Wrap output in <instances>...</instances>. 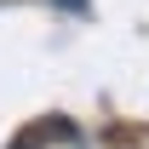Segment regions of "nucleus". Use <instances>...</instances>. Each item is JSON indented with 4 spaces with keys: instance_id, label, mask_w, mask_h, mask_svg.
Here are the masks:
<instances>
[{
    "instance_id": "obj_1",
    "label": "nucleus",
    "mask_w": 149,
    "mask_h": 149,
    "mask_svg": "<svg viewBox=\"0 0 149 149\" xmlns=\"http://www.w3.org/2000/svg\"><path fill=\"white\" fill-rule=\"evenodd\" d=\"M12 149H86V132L74 126V120H35V126H23L17 132V143Z\"/></svg>"
}]
</instances>
